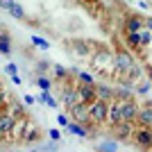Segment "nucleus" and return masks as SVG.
<instances>
[{
	"instance_id": "f257e3e1",
	"label": "nucleus",
	"mask_w": 152,
	"mask_h": 152,
	"mask_svg": "<svg viewBox=\"0 0 152 152\" xmlns=\"http://www.w3.org/2000/svg\"><path fill=\"white\" fill-rule=\"evenodd\" d=\"M132 141L141 148V150H152V127H148V125L134 127Z\"/></svg>"
},
{
	"instance_id": "f03ea898",
	"label": "nucleus",
	"mask_w": 152,
	"mask_h": 152,
	"mask_svg": "<svg viewBox=\"0 0 152 152\" xmlns=\"http://www.w3.org/2000/svg\"><path fill=\"white\" fill-rule=\"evenodd\" d=\"M89 109H91V118H93L98 125H100V123H107V118H109V104H107V100L95 98V100L89 104Z\"/></svg>"
},
{
	"instance_id": "7ed1b4c3",
	"label": "nucleus",
	"mask_w": 152,
	"mask_h": 152,
	"mask_svg": "<svg viewBox=\"0 0 152 152\" xmlns=\"http://www.w3.org/2000/svg\"><path fill=\"white\" fill-rule=\"evenodd\" d=\"M134 127H136V123H132V121H121V123H116V125H111V132H114V136L127 141V139H132Z\"/></svg>"
},
{
	"instance_id": "20e7f679",
	"label": "nucleus",
	"mask_w": 152,
	"mask_h": 152,
	"mask_svg": "<svg viewBox=\"0 0 152 152\" xmlns=\"http://www.w3.org/2000/svg\"><path fill=\"white\" fill-rule=\"evenodd\" d=\"M121 121H125V118H123V102L118 100V98H114V102L109 104V118H107V123H109V125H116V123H121Z\"/></svg>"
},
{
	"instance_id": "39448f33",
	"label": "nucleus",
	"mask_w": 152,
	"mask_h": 152,
	"mask_svg": "<svg viewBox=\"0 0 152 152\" xmlns=\"http://www.w3.org/2000/svg\"><path fill=\"white\" fill-rule=\"evenodd\" d=\"M77 93H80V100L86 102V104H91V102L98 98V95H95V84H86V82H80Z\"/></svg>"
},
{
	"instance_id": "423d86ee",
	"label": "nucleus",
	"mask_w": 152,
	"mask_h": 152,
	"mask_svg": "<svg viewBox=\"0 0 152 152\" xmlns=\"http://www.w3.org/2000/svg\"><path fill=\"white\" fill-rule=\"evenodd\" d=\"M139 104L134 102V98L132 100H125L123 102V118L125 121H132V123H136V118H139Z\"/></svg>"
},
{
	"instance_id": "0eeeda50",
	"label": "nucleus",
	"mask_w": 152,
	"mask_h": 152,
	"mask_svg": "<svg viewBox=\"0 0 152 152\" xmlns=\"http://www.w3.org/2000/svg\"><path fill=\"white\" fill-rule=\"evenodd\" d=\"M114 64H116V68H118V73H125L129 66H134V59H132L129 52H118L116 59H114Z\"/></svg>"
},
{
	"instance_id": "6e6552de",
	"label": "nucleus",
	"mask_w": 152,
	"mask_h": 152,
	"mask_svg": "<svg viewBox=\"0 0 152 152\" xmlns=\"http://www.w3.org/2000/svg\"><path fill=\"white\" fill-rule=\"evenodd\" d=\"M136 123H141V125H148L152 127V102H148L145 107L139 111V118H136Z\"/></svg>"
},
{
	"instance_id": "1a4fd4ad",
	"label": "nucleus",
	"mask_w": 152,
	"mask_h": 152,
	"mask_svg": "<svg viewBox=\"0 0 152 152\" xmlns=\"http://www.w3.org/2000/svg\"><path fill=\"white\" fill-rule=\"evenodd\" d=\"M14 123H16V118H14V116H7V111H2L0 129H2V136H5V139H7V132H12V129H14Z\"/></svg>"
},
{
	"instance_id": "9d476101",
	"label": "nucleus",
	"mask_w": 152,
	"mask_h": 152,
	"mask_svg": "<svg viewBox=\"0 0 152 152\" xmlns=\"http://www.w3.org/2000/svg\"><path fill=\"white\" fill-rule=\"evenodd\" d=\"M141 30H143V20L136 18V16H127L125 32H141Z\"/></svg>"
},
{
	"instance_id": "9b49d317",
	"label": "nucleus",
	"mask_w": 152,
	"mask_h": 152,
	"mask_svg": "<svg viewBox=\"0 0 152 152\" xmlns=\"http://www.w3.org/2000/svg\"><path fill=\"white\" fill-rule=\"evenodd\" d=\"M141 77H143V70H141L139 66H136V64L127 68V80H129V82H139Z\"/></svg>"
},
{
	"instance_id": "f8f14e48",
	"label": "nucleus",
	"mask_w": 152,
	"mask_h": 152,
	"mask_svg": "<svg viewBox=\"0 0 152 152\" xmlns=\"http://www.w3.org/2000/svg\"><path fill=\"white\" fill-rule=\"evenodd\" d=\"M116 98H118L121 102L132 100V91H129V86H123V89H118V91H116Z\"/></svg>"
},
{
	"instance_id": "ddd939ff",
	"label": "nucleus",
	"mask_w": 152,
	"mask_h": 152,
	"mask_svg": "<svg viewBox=\"0 0 152 152\" xmlns=\"http://www.w3.org/2000/svg\"><path fill=\"white\" fill-rule=\"evenodd\" d=\"M0 50H2V55H5V57H9V55H12V45H9V39H7V32L2 34V41H0Z\"/></svg>"
},
{
	"instance_id": "4468645a",
	"label": "nucleus",
	"mask_w": 152,
	"mask_h": 152,
	"mask_svg": "<svg viewBox=\"0 0 152 152\" xmlns=\"http://www.w3.org/2000/svg\"><path fill=\"white\" fill-rule=\"evenodd\" d=\"M9 14H12L14 18H20V20L25 18V12H23V7H18V5H12V7H9Z\"/></svg>"
},
{
	"instance_id": "2eb2a0df",
	"label": "nucleus",
	"mask_w": 152,
	"mask_h": 152,
	"mask_svg": "<svg viewBox=\"0 0 152 152\" xmlns=\"http://www.w3.org/2000/svg\"><path fill=\"white\" fill-rule=\"evenodd\" d=\"M68 129L73 134H77V136H89V132H86V127H80L77 123H73V125H68Z\"/></svg>"
},
{
	"instance_id": "dca6fc26",
	"label": "nucleus",
	"mask_w": 152,
	"mask_h": 152,
	"mask_svg": "<svg viewBox=\"0 0 152 152\" xmlns=\"http://www.w3.org/2000/svg\"><path fill=\"white\" fill-rule=\"evenodd\" d=\"M37 84H39V86H41L43 91H50V89H52V82L48 80V77H43V75H41V77L37 80Z\"/></svg>"
},
{
	"instance_id": "f3484780",
	"label": "nucleus",
	"mask_w": 152,
	"mask_h": 152,
	"mask_svg": "<svg viewBox=\"0 0 152 152\" xmlns=\"http://www.w3.org/2000/svg\"><path fill=\"white\" fill-rule=\"evenodd\" d=\"M150 41H152V34H150V30H141V45H150Z\"/></svg>"
},
{
	"instance_id": "a211bd4d",
	"label": "nucleus",
	"mask_w": 152,
	"mask_h": 152,
	"mask_svg": "<svg viewBox=\"0 0 152 152\" xmlns=\"http://www.w3.org/2000/svg\"><path fill=\"white\" fill-rule=\"evenodd\" d=\"M77 80H80V82H86V84H93V77L91 75H86V73H82V70H80V73H77Z\"/></svg>"
},
{
	"instance_id": "6ab92c4d",
	"label": "nucleus",
	"mask_w": 152,
	"mask_h": 152,
	"mask_svg": "<svg viewBox=\"0 0 152 152\" xmlns=\"http://www.w3.org/2000/svg\"><path fill=\"white\" fill-rule=\"evenodd\" d=\"M55 75H57V77H59V80H61V77H68V75H70V73H66V70H64V68H61V66H55Z\"/></svg>"
},
{
	"instance_id": "aec40b11",
	"label": "nucleus",
	"mask_w": 152,
	"mask_h": 152,
	"mask_svg": "<svg viewBox=\"0 0 152 152\" xmlns=\"http://www.w3.org/2000/svg\"><path fill=\"white\" fill-rule=\"evenodd\" d=\"M136 91H139V93H148V91H150V82H141L139 86H136Z\"/></svg>"
},
{
	"instance_id": "412c9836",
	"label": "nucleus",
	"mask_w": 152,
	"mask_h": 152,
	"mask_svg": "<svg viewBox=\"0 0 152 152\" xmlns=\"http://www.w3.org/2000/svg\"><path fill=\"white\" fill-rule=\"evenodd\" d=\"M57 121H59V125L68 127V116H66V114H59V116H57Z\"/></svg>"
},
{
	"instance_id": "4be33fe9",
	"label": "nucleus",
	"mask_w": 152,
	"mask_h": 152,
	"mask_svg": "<svg viewBox=\"0 0 152 152\" xmlns=\"http://www.w3.org/2000/svg\"><path fill=\"white\" fill-rule=\"evenodd\" d=\"M102 150H118V145H114V143H100Z\"/></svg>"
},
{
	"instance_id": "5701e85b",
	"label": "nucleus",
	"mask_w": 152,
	"mask_h": 152,
	"mask_svg": "<svg viewBox=\"0 0 152 152\" xmlns=\"http://www.w3.org/2000/svg\"><path fill=\"white\" fill-rule=\"evenodd\" d=\"M5 70L9 73V75H16V66H14V64H7V66H5Z\"/></svg>"
},
{
	"instance_id": "b1692460",
	"label": "nucleus",
	"mask_w": 152,
	"mask_h": 152,
	"mask_svg": "<svg viewBox=\"0 0 152 152\" xmlns=\"http://www.w3.org/2000/svg\"><path fill=\"white\" fill-rule=\"evenodd\" d=\"M50 139L52 141H59V139H61V134H59L57 129H50Z\"/></svg>"
},
{
	"instance_id": "393cba45",
	"label": "nucleus",
	"mask_w": 152,
	"mask_h": 152,
	"mask_svg": "<svg viewBox=\"0 0 152 152\" xmlns=\"http://www.w3.org/2000/svg\"><path fill=\"white\" fill-rule=\"evenodd\" d=\"M32 41H34L37 45H41V48H45V41H43V39H39V37H32Z\"/></svg>"
},
{
	"instance_id": "a878e982",
	"label": "nucleus",
	"mask_w": 152,
	"mask_h": 152,
	"mask_svg": "<svg viewBox=\"0 0 152 152\" xmlns=\"http://www.w3.org/2000/svg\"><path fill=\"white\" fill-rule=\"evenodd\" d=\"M12 5H14L12 0H2V7H5V9H9V7H12Z\"/></svg>"
},
{
	"instance_id": "bb28decb",
	"label": "nucleus",
	"mask_w": 152,
	"mask_h": 152,
	"mask_svg": "<svg viewBox=\"0 0 152 152\" xmlns=\"http://www.w3.org/2000/svg\"><path fill=\"white\" fill-rule=\"evenodd\" d=\"M145 25H148V30H152V18H145Z\"/></svg>"
},
{
	"instance_id": "cd10ccee",
	"label": "nucleus",
	"mask_w": 152,
	"mask_h": 152,
	"mask_svg": "<svg viewBox=\"0 0 152 152\" xmlns=\"http://www.w3.org/2000/svg\"><path fill=\"white\" fill-rule=\"evenodd\" d=\"M148 77H150V82H152V66H148Z\"/></svg>"
}]
</instances>
